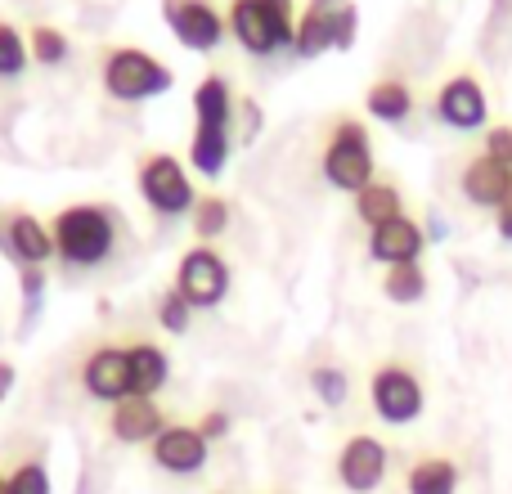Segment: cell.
I'll list each match as a JSON object with an SVG mask.
<instances>
[{"instance_id":"f1b7e54d","label":"cell","mask_w":512,"mask_h":494,"mask_svg":"<svg viewBox=\"0 0 512 494\" xmlns=\"http://www.w3.org/2000/svg\"><path fill=\"white\" fill-rule=\"evenodd\" d=\"M189 324H194V306H189L176 288H167L158 297V328L171 337H180V333H189Z\"/></svg>"},{"instance_id":"2e32d148","label":"cell","mask_w":512,"mask_h":494,"mask_svg":"<svg viewBox=\"0 0 512 494\" xmlns=\"http://www.w3.org/2000/svg\"><path fill=\"white\" fill-rule=\"evenodd\" d=\"M427 247V234L414 216H396V221L378 225L369 230V256L382 265H405V261H418Z\"/></svg>"},{"instance_id":"4dcf8cb0","label":"cell","mask_w":512,"mask_h":494,"mask_svg":"<svg viewBox=\"0 0 512 494\" xmlns=\"http://www.w3.org/2000/svg\"><path fill=\"white\" fill-rule=\"evenodd\" d=\"M355 32H360V9H355L351 0H342L333 14V50H351Z\"/></svg>"},{"instance_id":"ac0fdd59","label":"cell","mask_w":512,"mask_h":494,"mask_svg":"<svg viewBox=\"0 0 512 494\" xmlns=\"http://www.w3.org/2000/svg\"><path fill=\"white\" fill-rule=\"evenodd\" d=\"M342 0H310L306 14H297V36H292V50L301 59H319L324 50H333V14Z\"/></svg>"},{"instance_id":"484cf974","label":"cell","mask_w":512,"mask_h":494,"mask_svg":"<svg viewBox=\"0 0 512 494\" xmlns=\"http://www.w3.org/2000/svg\"><path fill=\"white\" fill-rule=\"evenodd\" d=\"M27 50H32L36 63H45V68H59V63H68L72 41H68V32H59L54 23H36L32 32H27Z\"/></svg>"},{"instance_id":"1f68e13d","label":"cell","mask_w":512,"mask_h":494,"mask_svg":"<svg viewBox=\"0 0 512 494\" xmlns=\"http://www.w3.org/2000/svg\"><path fill=\"white\" fill-rule=\"evenodd\" d=\"M261 9L270 14V23L279 27V36L292 45V36H297V0H261Z\"/></svg>"},{"instance_id":"9c48e42d","label":"cell","mask_w":512,"mask_h":494,"mask_svg":"<svg viewBox=\"0 0 512 494\" xmlns=\"http://www.w3.org/2000/svg\"><path fill=\"white\" fill-rule=\"evenodd\" d=\"M162 18H167V32L194 54H212L230 32L216 0H162Z\"/></svg>"},{"instance_id":"6da1fadb","label":"cell","mask_w":512,"mask_h":494,"mask_svg":"<svg viewBox=\"0 0 512 494\" xmlns=\"http://www.w3.org/2000/svg\"><path fill=\"white\" fill-rule=\"evenodd\" d=\"M54 256L72 270H95L117 252V216L99 203H72L50 221Z\"/></svg>"},{"instance_id":"ab89813d","label":"cell","mask_w":512,"mask_h":494,"mask_svg":"<svg viewBox=\"0 0 512 494\" xmlns=\"http://www.w3.org/2000/svg\"><path fill=\"white\" fill-rule=\"evenodd\" d=\"M212 494H230V490H212Z\"/></svg>"},{"instance_id":"7a4b0ae2","label":"cell","mask_w":512,"mask_h":494,"mask_svg":"<svg viewBox=\"0 0 512 494\" xmlns=\"http://www.w3.org/2000/svg\"><path fill=\"white\" fill-rule=\"evenodd\" d=\"M99 81L117 104H140V99H158L176 86V72L162 59H153L149 50H135V45H113L99 63Z\"/></svg>"},{"instance_id":"44dd1931","label":"cell","mask_w":512,"mask_h":494,"mask_svg":"<svg viewBox=\"0 0 512 494\" xmlns=\"http://www.w3.org/2000/svg\"><path fill=\"white\" fill-rule=\"evenodd\" d=\"M230 162V126H212V122H198L194 135H189V167L198 176L216 180Z\"/></svg>"},{"instance_id":"83f0119b","label":"cell","mask_w":512,"mask_h":494,"mask_svg":"<svg viewBox=\"0 0 512 494\" xmlns=\"http://www.w3.org/2000/svg\"><path fill=\"white\" fill-rule=\"evenodd\" d=\"M310 391H315L328 409H342L346 396H351V378H346V369H337V364H319V369H310Z\"/></svg>"},{"instance_id":"4fadbf2b","label":"cell","mask_w":512,"mask_h":494,"mask_svg":"<svg viewBox=\"0 0 512 494\" xmlns=\"http://www.w3.org/2000/svg\"><path fill=\"white\" fill-rule=\"evenodd\" d=\"M459 189H463V198H468L472 207H481V212H499L504 198L512 194V171L481 149V153H472V158L463 162Z\"/></svg>"},{"instance_id":"d4e9b609","label":"cell","mask_w":512,"mask_h":494,"mask_svg":"<svg viewBox=\"0 0 512 494\" xmlns=\"http://www.w3.org/2000/svg\"><path fill=\"white\" fill-rule=\"evenodd\" d=\"M230 203H225L221 194H198L194 212H189V225H194L198 243H216L225 230H230Z\"/></svg>"},{"instance_id":"4316f807","label":"cell","mask_w":512,"mask_h":494,"mask_svg":"<svg viewBox=\"0 0 512 494\" xmlns=\"http://www.w3.org/2000/svg\"><path fill=\"white\" fill-rule=\"evenodd\" d=\"M27 59H32V50H27V36L18 32L14 23H5V18H0V81L23 77Z\"/></svg>"},{"instance_id":"ba28073f","label":"cell","mask_w":512,"mask_h":494,"mask_svg":"<svg viewBox=\"0 0 512 494\" xmlns=\"http://www.w3.org/2000/svg\"><path fill=\"white\" fill-rule=\"evenodd\" d=\"M432 113L441 126L450 131H486L490 122V95L472 72H454L436 86V99H432Z\"/></svg>"},{"instance_id":"74e56055","label":"cell","mask_w":512,"mask_h":494,"mask_svg":"<svg viewBox=\"0 0 512 494\" xmlns=\"http://www.w3.org/2000/svg\"><path fill=\"white\" fill-rule=\"evenodd\" d=\"M14 382H18L14 364H9V360H0V400H9V391H14Z\"/></svg>"},{"instance_id":"8992f818","label":"cell","mask_w":512,"mask_h":494,"mask_svg":"<svg viewBox=\"0 0 512 494\" xmlns=\"http://www.w3.org/2000/svg\"><path fill=\"white\" fill-rule=\"evenodd\" d=\"M135 185H140V198L149 203V212L158 216H189L198 203L194 185H189V171L180 167L171 153H149L135 171Z\"/></svg>"},{"instance_id":"5bb4252c","label":"cell","mask_w":512,"mask_h":494,"mask_svg":"<svg viewBox=\"0 0 512 494\" xmlns=\"http://www.w3.org/2000/svg\"><path fill=\"white\" fill-rule=\"evenodd\" d=\"M162 427H167V414L153 396H126L108 409V432L117 445H153Z\"/></svg>"},{"instance_id":"8d00e7d4","label":"cell","mask_w":512,"mask_h":494,"mask_svg":"<svg viewBox=\"0 0 512 494\" xmlns=\"http://www.w3.org/2000/svg\"><path fill=\"white\" fill-rule=\"evenodd\" d=\"M495 230H499V239L512 243V194L504 198V207L495 212Z\"/></svg>"},{"instance_id":"5b68a950","label":"cell","mask_w":512,"mask_h":494,"mask_svg":"<svg viewBox=\"0 0 512 494\" xmlns=\"http://www.w3.org/2000/svg\"><path fill=\"white\" fill-rule=\"evenodd\" d=\"M230 283H234L230 261H225L212 243H194L185 256H180L176 283H171V288H176L194 310H216L225 297H230Z\"/></svg>"},{"instance_id":"e0dca14e","label":"cell","mask_w":512,"mask_h":494,"mask_svg":"<svg viewBox=\"0 0 512 494\" xmlns=\"http://www.w3.org/2000/svg\"><path fill=\"white\" fill-rule=\"evenodd\" d=\"M463 468L450 454H418L405 468V494H459Z\"/></svg>"},{"instance_id":"30bf717a","label":"cell","mask_w":512,"mask_h":494,"mask_svg":"<svg viewBox=\"0 0 512 494\" xmlns=\"http://www.w3.org/2000/svg\"><path fill=\"white\" fill-rule=\"evenodd\" d=\"M149 459L167 477H198L212 459V441L198 432V423H167L149 445Z\"/></svg>"},{"instance_id":"d590c367","label":"cell","mask_w":512,"mask_h":494,"mask_svg":"<svg viewBox=\"0 0 512 494\" xmlns=\"http://www.w3.org/2000/svg\"><path fill=\"white\" fill-rule=\"evenodd\" d=\"M239 113H243V140H252V135H256V126H261V108H256L252 99H243V104H239Z\"/></svg>"},{"instance_id":"d6a6232c","label":"cell","mask_w":512,"mask_h":494,"mask_svg":"<svg viewBox=\"0 0 512 494\" xmlns=\"http://www.w3.org/2000/svg\"><path fill=\"white\" fill-rule=\"evenodd\" d=\"M18 283H23V306L27 310L41 306V292H45V270L41 265H18Z\"/></svg>"},{"instance_id":"9a60e30c","label":"cell","mask_w":512,"mask_h":494,"mask_svg":"<svg viewBox=\"0 0 512 494\" xmlns=\"http://www.w3.org/2000/svg\"><path fill=\"white\" fill-rule=\"evenodd\" d=\"M225 27H230L234 41H239L248 54H256V59H265V54H274V50H288V41H283L279 27L270 23V14L261 9V0H230V9H225Z\"/></svg>"},{"instance_id":"7c38bea8","label":"cell","mask_w":512,"mask_h":494,"mask_svg":"<svg viewBox=\"0 0 512 494\" xmlns=\"http://www.w3.org/2000/svg\"><path fill=\"white\" fill-rule=\"evenodd\" d=\"M0 247H5L9 261H18V265H45L54 256V234L41 216L5 212L0 216Z\"/></svg>"},{"instance_id":"e575fe53","label":"cell","mask_w":512,"mask_h":494,"mask_svg":"<svg viewBox=\"0 0 512 494\" xmlns=\"http://www.w3.org/2000/svg\"><path fill=\"white\" fill-rule=\"evenodd\" d=\"M198 432H203L207 436V441H225V436H230L234 432V418L230 414H225V409H207V414L203 418H198Z\"/></svg>"},{"instance_id":"52a82bcc","label":"cell","mask_w":512,"mask_h":494,"mask_svg":"<svg viewBox=\"0 0 512 494\" xmlns=\"http://www.w3.org/2000/svg\"><path fill=\"white\" fill-rule=\"evenodd\" d=\"M391 468V450L373 432H351L333 459V477L346 494H373L382 490Z\"/></svg>"},{"instance_id":"ffe728a7","label":"cell","mask_w":512,"mask_h":494,"mask_svg":"<svg viewBox=\"0 0 512 494\" xmlns=\"http://www.w3.org/2000/svg\"><path fill=\"white\" fill-rule=\"evenodd\" d=\"M364 108H369L373 122L400 126V122H409V113H414V86L400 77H382L364 90Z\"/></svg>"},{"instance_id":"d6986e66","label":"cell","mask_w":512,"mask_h":494,"mask_svg":"<svg viewBox=\"0 0 512 494\" xmlns=\"http://www.w3.org/2000/svg\"><path fill=\"white\" fill-rule=\"evenodd\" d=\"M131 396H158L171 378V355L158 342H131Z\"/></svg>"},{"instance_id":"f546056e","label":"cell","mask_w":512,"mask_h":494,"mask_svg":"<svg viewBox=\"0 0 512 494\" xmlns=\"http://www.w3.org/2000/svg\"><path fill=\"white\" fill-rule=\"evenodd\" d=\"M50 468L41 459H23L9 472V494H50Z\"/></svg>"},{"instance_id":"3957f363","label":"cell","mask_w":512,"mask_h":494,"mask_svg":"<svg viewBox=\"0 0 512 494\" xmlns=\"http://www.w3.org/2000/svg\"><path fill=\"white\" fill-rule=\"evenodd\" d=\"M319 171H324V180L333 189H342V194H360L364 185H373V144H369V131H364V122H355V117H337L333 126H328V140H324V153H319Z\"/></svg>"},{"instance_id":"603a6c76","label":"cell","mask_w":512,"mask_h":494,"mask_svg":"<svg viewBox=\"0 0 512 494\" xmlns=\"http://www.w3.org/2000/svg\"><path fill=\"white\" fill-rule=\"evenodd\" d=\"M234 90L221 72H207L203 81L194 86V117L198 122H212V126H230L234 122Z\"/></svg>"},{"instance_id":"7402d4cb","label":"cell","mask_w":512,"mask_h":494,"mask_svg":"<svg viewBox=\"0 0 512 494\" xmlns=\"http://www.w3.org/2000/svg\"><path fill=\"white\" fill-rule=\"evenodd\" d=\"M355 216H360L369 230L405 216V194H400V185L396 180H373V185H364L360 194H355Z\"/></svg>"},{"instance_id":"cb8c5ba5","label":"cell","mask_w":512,"mask_h":494,"mask_svg":"<svg viewBox=\"0 0 512 494\" xmlns=\"http://www.w3.org/2000/svg\"><path fill=\"white\" fill-rule=\"evenodd\" d=\"M382 297L396 301V306H418V301L427 297V270L418 261L387 265V274H382Z\"/></svg>"},{"instance_id":"f35d334b","label":"cell","mask_w":512,"mask_h":494,"mask_svg":"<svg viewBox=\"0 0 512 494\" xmlns=\"http://www.w3.org/2000/svg\"><path fill=\"white\" fill-rule=\"evenodd\" d=\"M0 494H9V472H0Z\"/></svg>"},{"instance_id":"277c9868","label":"cell","mask_w":512,"mask_h":494,"mask_svg":"<svg viewBox=\"0 0 512 494\" xmlns=\"http://www.w3.org/2000/svg\"><path fill=\"white\" fill-rule=\"evenodd\" d=\"M369 405L387 427H409L423 418L427 409V387L423 373L409 360H382L369 373Z\"/></svg>"},{"instance_id":"836d02e7","label":"cell","mask_w":512,"mask_h":494,"mask_svg":"<svg viewBox=\"0 0 512 494\" xmlns=\"http://www.w3.org/2000/svg\"><path fill=\"white\" fill-rule=\"evenodd\" d=\"M486 153L512 171V126H486Z\"/></svg>"},{"instance_id":"8fae6325","label":"cell","mask_w":512,"mask_h":494,"mask_svg":"<svg viewBox=\"0 0 512 494\" xmlns=\"http://www.w3.org/2000/svg\"><path fill=\"white\" fill-rule=\"evenodd\" d=\"M81 391L99 405H117V400L131 396V355H126V346H95L81 360Z\"/></svg>"}]
</instances>
